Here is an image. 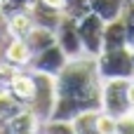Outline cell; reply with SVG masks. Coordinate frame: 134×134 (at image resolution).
I'll return each instance as SVG.
<instances>
[{
    "label": "cell",
    "instance_id": "6da1fadb",
    "mask_svg": "<svg viewBox=\"0 0 134 134\" xmlns=\"http://www.w3.org/2000/svg\"><path fill=\"white\" fill-rule=\"evenodd\" d=\"M101 78L92 57L68 59L64 71L54 78L57 101L49 120L73 122L78 115L101 111Z\"/></svg>",
    "mask_w": 134,
    "mask_h": 134
},
{
    "label": "cell",
    "instance_id": "7a4b0ae2",
    "mask_svg": "<svg viewBox=\"0 0 134 134\" xmlns=\"http://www.w3.org/2000/svg\"><path fill=\"white\" fill-rule=\"evenodd\" d=\"M97 71L101 80H130L134 78V61L132 49H104L97 59Z\"/></svg>",
    "mask_w": 134,
    "mask_h": 134
},
{
    "label": "cell",
    "instance_id": "3957f363",
    "mask_svg": "<svg viewBox=\"0 0 134 134\" xmlns=\"http://www.w3.org/2000/svg\"><path fill=\"white\" fill-rule=\"evenodd\" d=\"M33 80H35V94L31 99V104H28V111L40 122H47L52 118V111H54L57 85H54V78L45 75V73H33Z\"/></svg>",
    "mask_w": 134,
    "mask_h": 134
},
{
    "label": "cell",
    "instance_id": "277c9868",
    "mask_svg": "<svg viewBox=\"0 0 134 134\" xmlns=\"http://www.w3.org/2000/svg\"><path fill=\"white\" fill-rule=\"evenodd\" d=\"M127 82L130 80H104L101 82V111L122 118L132 113V101L127 94Z\"/></svg>",
    "mask_w": 134,
    "mask_h": 134
},
{
    "label": "cell",
    "instance_id": "5b68a950",
    "mask_svg": "<svg viewBox=\"0 0 134 134\" xmlns=\"http://www.w3.org/2000/svg\"><path fill=\"white\" fill-rule=\"evenodd\" d=\"M104 26H106V21H101L92 12L85 14L82 19H78V35H80L85 57L97 59L104 52Z\"/></svg>",
    "mask_w": 134,
    "mask_h": 134
},
{
    "label": "cell",
    "instance_id": "8992f818",
    "mask_svg": "<svg viewBox=\"0 0 134 134\" xmlns=\"http://www.w3.org/2000/svg\"><path fill=\"white\" fill-rule=\"evenodd\" d=\"M57 45L61 47V52L68 57V59H80L85 57L82 52V42H80V35H78V21L68 19V16H61L57 28Z\"/></svg>",
    "mask_w": 134,
    "mask_h": 134
},
{
    "label": "cell",
    "instance_id": "52a82bcc",
    "mask_svg": "<svg viewBox=\"0 0 134 134\" xmlns=\"http://www.w3.org/2000/svg\"><path fill=\"white\" fill-rule=\"evenodd\" d=\"M31 59H33V52L28 49L26 40H16V38H7V35L2 38V42H0V61L5 66H9L12 71L28 68Z\"/></svg>",
    "mask_w": 134,
    "mask_h": 134
},
{
    "label": "cell",
    "instance_id": "ba28073f",
    "mask_svg": "<svg viewBox=\"0 0 134 134\" xmlns=\"http://www.w3.org/2000/svg\"><path fill=\"white\" fill-rule=\"evenodd\" d=\"M68 64V57L61 52V47L59 45H52V47H47V49H42V52H38V54H33V59H31V71L33 73H45V75H52V78H57L61 71H64V66Z\"/></svg>",
    "mask_w": 134,
    "mask_h": 134
},
{
    "label": "cell",
    "instance_id": "9c48e42d",
    "mask_svg": "<svg viewBox=\"0 0 134 134\" xmlns=\"http://www.w3.org/2000/svg\"><path fill=\"white\" fill-rule=\"evenodd\" d=\"M26 108H28V104H31V99H33V94H35V80H33V71L31 68H19V71H12V75H9V80H7V85H5Z\"/></svg>",
    "mask_w": 134,
    "mask_h": 134
},
{
    "label": "cell",
    "instance_id": "30bf717a",
    "mask_svg": "<svg viewBox=\"0 0 134 134\" xmlns=\"http://www.w3.org/2000/svg\"><path fill=\"white\" fill-rule=\"evenodd\" d=\"M24 40H26L28 49H31L33 54H38V52H42V49L57 45V33H54V28H49V26H40V24H35V26L31 28V33H28Z\"/></svg>",
    "mask_w": 134,
    "mask_h": 134
},
{
    "label": "cell",
    "instance_id": "8fae6325",
    "mask_svg": "<svg viewBox=\"0 0 134 134\" xmlns=\"http://www.w3.org/2000/svg\"><path fill=\"white\" fill-rule=\"evenodd\" d=\"M125 7H127V0H90V12L106 24L120 19Z\"/></svg>",
    "mask_w": 134,
    "mask_h": 134
},
{
    "label": "cell",
    "instance_id": "7c38bea8",
    "mask_svg": "<svg viewBox=\"0 0 134 134\" xmlns=\"http://www.w3.org/2000/svg\"><path fill=\"white\" fill-rule=\"evenodd\" d=\"M33 26H35V21H33V14H31V12L12 14V16H7V38L24 40V38L31 33Z\"/></svg>",
    "mask_w": 134,
    "mask_h": 134
},
{
    "label": "cell",
    "instance_id": "4fadbf2b",
    "mask_svg": "<svg viewBox=\"0 0 134 134\" xmlns=\"http://www.w3.org/2000/svg\"><path fill=\"white\" fill-rule=\"evenodd\" d=\"M122 47H127V35H125L122 19L108 21L104 26V49H122Z\"/></svg>",
    "mask_w": 134,
    "mask_h": 134
},
{
    "label": "cell",
    "instance_id": "5bb4252c",
    "mask_svg": "<svg viewBox=\"0 0 134 134\" xmlns=\"http://www.w3.org/2000/svg\"><path fill=\"white\" fill-rule=\"evenodd\" d=\"M26 106L7 90V87H0V122H12Z\"/></svg>",
    "mask_w": 134,
    "mask_h": 134
},
{
    "label": "cell",
    "instance_id": "9a60e30c",
    "mask_svg": "<svg viewBox=\"0 0 134 134\" xmlns=\"http://www.w3.org/2000/svg\"><path fill=\"white\" fill-rule=\"evenodd\" d=\"M9 125V130H12V134H33V132H38V130H42V125L45 122H40L28 108H24L12 122H7Z\"/></svg>",
    "mask_w": 134,
    "mask_h": 134
},
{
    "label": "cell",
    "instance_id": "2e32d148",
    "mask_svg": "<svg viewBox=\"0 0 134 134\" xmlns=\"http://www.w3.org/2000/svg\"><path fill=\"white\" fill-rule=\"evenodd\" d=\"M94 115H97V111H90V113L78 115V118L71 122L73 134H99V130H97V122H94Z\"/></svg>",
    "mask_w": 134,
    "mask_h": 134
},
{
    "label": "cell",
    "instance_id": "e0dca14e",
    "mask_svg": "<svg viewBox=\"0 0 134 134\" xmlns=\"http://www.w3.org/2000/svg\"><path fill=\"white\" fill-rule=\"evenodd\" d=\"M38 0H0V7L7 16L19 14V12H33Z\"/></svg>",
    "mask_w": 134,
    "mask_h": 134
},
{
    "label": "cell",
    "instance_id": "ac0fdd59",
    "mask_svg": "<svg viewBox=\"0 0 134 134\" xmlns=\"http://www.w3.org/2000/svg\"><path fill=\"white\" fill-rule=\"evenodd\" d=\"M85 14H90V0H66V5H64V16L78 21V19H82Z\"/></svg>",
    "mask_w": 134,
    "mask_h": 134
},
{
    "label": "cell",
    "instance_id": "d6986e66",
    "mask_svg": "<svg viewBox=\"0 0 134 134\" xmlns=\"http://www.w3.org/2000/svg\"><path fill=\"white\" fill-rule=\"evenodd\" d=\"M94 122H97L99 134H118V118H113V115H108L104 111H97Z\"/></svg>",
    "mask_w": 134,
    "mask_h": 134
},
{
    "label": "cell",
    "instance_id": "ffe728a7",
    "mask_svg": "<svg viewBox=\"0 0 134 134\" xmlns=\"http://www.w3.org/2000/svg\"><path fill=\"white\" fill-rule=\"evenodd\" d=\"M122 24H125V35H127V47H134V2H127L125 12H122Z\"/></svg>",
    "mask_w": 134,
    "mask_h": 134
},
{
    "label": "cell",
    "instance_id": "44dd1931",
    "mask_svg": "<svg viewBox=\"0 0 134 134\" xmlns=\"http://www.w3.org/2000/svg\"><path fill=\"white\" fill-rule=\"evenodd\" d=\"M42 134H73L71 122H57V120H47L42 125Z\"/></svg>",
    "mask_w": 134,
    "mask_h": 134
},
{
    "label": "cell",
    "instance_id": "7402d4cb",
    "mask_svg": "<svg viewBox=\"0 0 134 134\" xmlns=\"http://www.w3.org/2000/svg\"><path fill=\"white\" fill-rule=\"evenodd\" d=\"M38 5L45 7V9H49V12H54V14H64L66 0H38Z\"/></svg>",
    "mask_w": 134,
    "mask_h": 134
},
{
    "label": "cell",
    "instance_id": "603a6c76",
    "mask_svg": "<svg viewBox=\"0 0 134 134\" xmlns=\"http://www.w3.org/2000/svg\"><path fill=\"white\" fill-rule=\"evenodd\" d=\"M118 134H134V118L132 115L118 118Z\"/></svg>",
    "mask_w": 134,
    "mask_h": 134
},
{
    "label": "cell",
    "instance_id": "cb8c5ba5",
    "mask_svg": "<svg viewBox=\"0 0 134 134\" xmlns=\"http://www.w3.org/2000/svg\"><path fill=\"white\" fill-rule=\"evenodd\" d=\"M7 35V14L2 12V7H0V40Z\"/></svg>",
    "mask_w": 134,
    "mask_h": 134
},
{
    "label": "cell",
    "instance_id": "d4e9b609",
    "mask_svg": "<svg viewBox=\"0 0 134 134\" xmlns=\"http://www.w3.org/2000/svg\"><path fill=\"white\" fill-rule=\"evenodd\" d=\"M0 134H12V130H9L7 122H0Z\"/></svg>",
    "mask_w": 134,
    "mask_h": 134
},
{
    "label": "cell",
    "instance_id": "484cf974",
    "mask_svg": "<svg viewBox=\"0 0 134 134\" xmlns=\"http://www.w3.org/2000/svg\"><path fill=\"white\" fill-rule=\"evenodd\" d=\"M33 134H42V130H38V132H33Z\"/></svg>",
    "mask_w": 134,
    "mask_h": 134
},
{
    "label": "cell",
    "instance_id": "4316f807",
    "mask_svg": "<svg viewBox=\"0 0 134 134\" xmlns=\"http://www.w3.org/2000/svg\"><path fill=\"white\" fill-rule=\"evenodd\" d=\"M130 115H132V118H134V106H132V113H130Z\"/></svg>",
    "mask_w": 134,
    "mask_h": 134
},
{
    "label": "cell",
    "instance_id": "83f0119b",
    "mask_svg": "<svg viewBox=\"0 0 134 134\" xmlns=\"http://www.w3.org/2000/svg\"><path fill=\"white\" fill-rule=\"evenodd\" d=\"M132 61H134V47H132Z\"/></svg>",
    "mask_w": 134,
    "mask_h": 134
},
{
    "label": "cell",
    "instance_id": "f1b7e54d",
    "mask_svg": "<svg viewBox=\"0 0 134 134\" xmlns=\"http://www.w3.org/2000/svg\"><path fill=\"white\" fill-rule=\"evenodd\" d=\"M0 42H2V40H0Z\"/></svg>",
    "mask_w": 134,
    "mask_h": 134
}]
</instances>
